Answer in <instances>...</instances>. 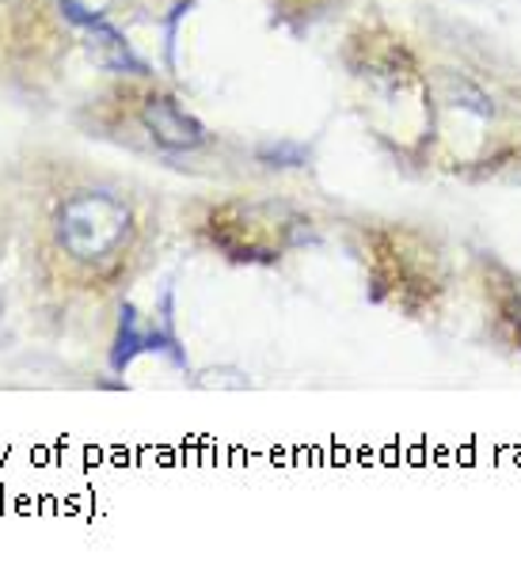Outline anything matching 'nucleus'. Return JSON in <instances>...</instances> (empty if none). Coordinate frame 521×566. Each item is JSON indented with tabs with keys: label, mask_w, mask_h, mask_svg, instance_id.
Masks as SVG:
<instances>
[{
	"label": "nucleus",
	"mask_w": 521,
	"mask_h": 566,
	"mask_svg": "<svg viewBox=\"0 0 521 566\" xmlns=\"http://www.w3.org/2000/svg\"><path fill=\"white\" fill-rule=\"evenodd\" d=\"M129 232H134V213L126 198L111 190H76L54 213L58 248L76 266H107L126 248Z\"/></svg>",
	"instance_id": "nucleus-1"
},
{
	"label": "nucleus",
	"mask_w": 521,
	"mask_h": 566,
	"mask_svg": "<svg viewBox=\"0 0 521 566\" xmlns=\"http://www.w3.org/2000/svg\"><path fill=\"white\" fill-rule=\"evenodd\" d=\"M142 126L168 153H187L206 142V129L195 115H187L171 95H149L142 107Z\"/></svg>",
	"instance_id": "nucleus-2"
},
{
	"label": "nucleus",
	"mask_w": 521,
	"mask_h": 566,
	"mask_svg": "<svg viewBox=\"0 0 521 566\" xmlns=\"http://www.w3.org/2000/svg\"><path fill=\"white\" fill-rule=\"evenodd\" d=\"M84 34H88V54L100 69H107V73H137V76L149 73V65L134 54V46L107 20L88 23Z\"/></svg>",
	"instance_id": "nucleus-3"
},
{
	"label": "nucleus",
	"mask_w": 521,
	"mask_h": 566,
	"mask_svg": "<svg viewBox=\"0 0 521 566\" xmlns=\"http://www.w3.org/2000/svg\"><path fill=\"white\" fill-rule=\"evenodd\" d=\"M145 350H164L160 335L156 331H142V319H137L134 308H123V319H118V338H115V350H111V365L115 369H126L137 354Z\"/></svg>",
	"instance_id": "nucleus-4"
},
{
	"label": "nucleus",
	"mask_w": 521,
	"mask_h": 566,
	"mask_svg": "<svg viewBox=\"0 0 521 566\" xmlns=\"http://www.w3.org/2000/svg\"><path fill=\"white\" fill-rule=\"evenodd\" d=\"M441 81H446L449 99H457V107H468V111H476L480 118H491V99L476 88L472 81H465V76H457V73H446Z\"/></svg>",
	"instance_id": "nucleus-5"
},
{
	"label": "nucleus",
	"mask_w": 521,
	"mask_h": 566,
	"mask_svg": "<svg viewBox=\"0 0 521 566\" xmlns=\"http://www.w3.org/2000/svg\"><path fill=\"white\" fill-rule=\"evenodd\" d=\"M514 324H518V338H521V308H518V316H514Z\"/></svg>",
	"instance_id": "nucleus-6"
}]
</instances>
